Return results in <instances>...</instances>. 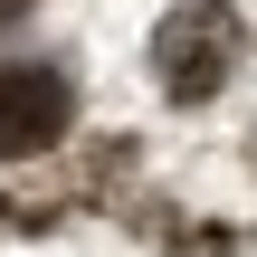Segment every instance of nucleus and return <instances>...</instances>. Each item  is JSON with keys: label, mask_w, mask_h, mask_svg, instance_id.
Instances as JSON below:
<instances>
[{"label": "nucleus", "mask_w": 257, "mask_h": 257, "mask_svg": "<svg viewBox=\"0 0 257 257\" xmlns=\"http://www.w3.org/2000/svg\"><path fill=\"white\" fill-rule=\"evenodd\" d=\"M238 57H248V38H238V10H219V0H181V10L153 29V76H162V95H181V105L219 95V86L238 76Z\"/></svg>", "instance_id": "1"}, {"label": "nucleus", "mask_w": 257, "mask_h": 257, "mask_svg": "<svg viewBox=\"0 0 257 257\" xmlns=\"http://www.w3.org/2000/svg\"><path fill=\"white\" fill-rule=\"evenodd\" d=\"M67 86L48 76V67H0V153L19 162V153H48L57 134H67Z\"/></svg>", "instance_id": "2"}]
</instances>
